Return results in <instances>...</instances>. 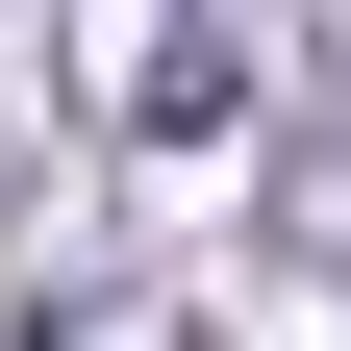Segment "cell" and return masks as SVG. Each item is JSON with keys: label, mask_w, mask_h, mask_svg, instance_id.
<instances>
[{"label": "cell", "mask_w": 351, "mask_h": 351, "mask_svg": "<svg viewBox=\"0 0 351 351\" xmlns=\"http://www.w3.org/2000/svg\"><path fill=\"white\" fill-rule=\"evenodd\" d=\"M25 351H51V326H25Z\"/></svg>", "instance_id": "1"}]
</instances>
